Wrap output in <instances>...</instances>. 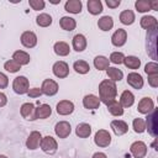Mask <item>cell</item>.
Returning <instances> with one entry per match:
<instances>
[{"mask_svg":"<svg viewBox=\"0 0 158 158\" xmlns=\"http://www.w3.org/2000/svg\"><path fill=\"white\" fill-rule=\"evenodd\" d=\"M99 100L100 102H104L105 105L110 104L111 101L116 100V95H117V86L114 81H111L110 79H105L99 84Z\"/></svg>","mask_w":158,"mask_h":158,"instance_id":"6da1fadb","label":"cell"},{"mask_svg":"<svg viewBox=\"0 0 158 158\" xmlns=\"http://www.w3.org/2000/svg\"><path fill=\"white\" fill-rule=\"evenodd\" d=\"M157 116H158V111H157V109H153V110L148 114L147 121L144 122V123H146V128L148 130V132H149L151 136H153V137H157V135H158Z\"/></svg>","mask_w":158,"mask_h":158,"instance_id":"7a4b0ae2","label":"cell"},{"mask_svg":"<svg viewBox=\"0 0 158 158\" xmlns=\"http://www.w3.org/2000/svg\"><path fill=\"white\" fill-rule=\"evenodd\" d=\"M154 109V102L151 98H143L141 99V101L138 102V106H137V110L138 112L141 114H149L152 110Z\"/></svg>","mask_w":158,"mask_h":158,"instance_id":"5bb4252c","label":"cell"},{"mask_svg":"<svg viewBox=\"0 0 158 158\" xmlns=\"http://www.w3.org/2000/svg\"><path fill=\"white\" fill-rule=\"evenodd\" d=\"M94 142L99 147H109L111 143V135L106 130H99L94 136Z\"/></svg>","mask_w":158,"mask_h":158,"instance_id":"5b68a950","label":"cell"},{"mask_svg":"<svg viewBox=\"0 0 158 158\" xmlns=\"http://www.w3.org/2000/svg\"><path fill=\"white\" fill-rule=\"evenodd\" d=\"M93 158H107V156L105 153H102V152H96V153H94Z\"/></svg>","mask_w":158,"mask_h":158,"instance_id":"c3c4849f","label":"cell"},{"mask_svg":"<svg viewBox=\"0 0 158 158\" xmlns=\"http://www.w3.org/2000/svg\"><path fill=\"white\" fill-rule=\"evenodd\" d=\"M27 95H28L30 98H40V96L42 95V91H41V89H38V88H32V89H30V90L27 91Z\"/></svg>","mask_w":158,"mask_h":158,"instance_id":"ee69618b","label":"cell"},{"mask_svg":"<svg viewBox=\"0 0 158 158\" xmlns=\"http://www.w3.org/2000/svg\"><path fill=\"white\" fill-rule=\"evenodd\" d=\"M58 84L57 81H54L53 79H46L43 80L42 83V86H41V91L42 94L47 95V96H53L58 93Z\"/></svg>","mask_w":158,"mask_h":158,"instance_id":"8992f818","label":"cell"},{"mask_svg":"<svg viewBox=\"0 0 158 158\" xmlns=\"http://www.w3.org/2000/svg\"><path fill=\"white\" fill-rule=\"evenodd\" d=\"M9 85V78L0 72V89H5Z\"/></svg>","mask_w":158,"mask_h":158,"instance_id":"f6af8a7d","label":"cell"},{"mask_svg":"<svg viewBox=\"0 0 158 158\" xmlns=\"http://www.w3.org/2000/svg\"><path fill=\"white\" fill-rule=\"evenodd\" d=\"M123 64L130 69H138L141 65V60L135 56H127L123 58Z\"/></svg>","mask_w":158,"mask_h":158,"instance_id":"d6a6232c","label":"cell"},{"mask_svg":"<svg viewBox=\"0 0 158 158\" xmlns=\"http://www.w3.org/2000/svg\"><path fill=\"white\" fill-rule=\"evenodd\" d=\"M28 5H30L33 10L38 11V10H43L46 4H44L43 0H28Z\"/></svg>","mask_w":158,"mask_h":158,"instance_id":"b9f144b4","label":"cell"},{"mask_svg":"<svg viewBox=\"0 0 158 158\" xmlns=\"http://www.w3.org/2000/svg\"><path fill=\"white\" fill-rule=\"evenodd\" d=\"M91 133V126L89 123H79L75 128V135L80 138H86Z\"/></svg>","mask_w":158,"mask_h":158,"instance_id":"484cf974","label":"cell"},{"mask_svg":"<svg viewBox=\"0 0 158 158\" xmlns=\"http://www.w3.org/2000/svg\"><path fill=\"white\" fill-rule=\"evenodd\" d=\"M51 114H52V109H51V106L47 105V104H42L41 106H38V107L36 109V111H35V117H36V118H41V120H43V118L49 117Z\"/></svg>","mask_w":158,"mask_h":158,"instance_id":"cb8c5ba5","label":"cell"},{"mask_svg":"<svg viewBox=\"0 0 158 158\" xmlns=\"http://www.w3.org/2000/svg\"><path fill=\"white\" fill-rule=\"evenodd\" d=\"M6 102H7V98H6V95H5L4 93H1V91H0V107L5 106V105H6Z\"/></svg>","mask_w":158,"mask_h":158,"instance_id":"7dc6e473","label":"cell"},{"mask_svg":"<svg viewBox=\"0 0 158 158\" xmlns=\"http://www.w3.org/2000/svg\"><path fill=\"white\" fill-rule=\"evenodd\" d=\"M132 126H133V130L136 133H142L146 131V123H144V120L143 118H135L133 122H132Z\"/></svg>","mask_w":158,"mask_h":158,"instance_id":"74e56055","label":"cell"},{"mask_svg":"<svg viewBox=\"0 0 158 158\" xmlns=\"http://www.w3.org/2000/svg\"><path fill=\"white\" fill-rule=\"evenodd\" d=\"M120 4H121L120 0H106V5H107L109 7H111V9H116V7H118Z\"/></svg>","mask_w":158,"mask_h":158,"instance_id":"bcb514c9","label":"cell"},{"mask_svg":"<svg viewBox=\"0 0 158 158\" xmlns=\"http://www.w3.org/2000/svg\"><path fill=\"white\" fill-rule=\"evenodd\" d=\"M130 151L135 158H143L147 154V144L142 141H136L131 144Z\"/></svg>","mask_w":158,"mask_h":158,"instance_id":"52a82bcc","label":"cell"},{"mask_svg":"<svg viewBox=\"0 0 158 158\" xmlns=\"http://www.w3.org/2000/svg\"><path fill=\"white\" fill-rule=\"evenodd\" d=\"M42 139V136L38 131H32L30 133V136L27 137V141H26V147L28 149H36L38 146H40V142Z\"/></svg>","mask_w":158,"mask_h":158,"instance_id":"2e32d148","label":"cell"},{"mask_svg":"<svg viewBox=\"0 0 158 158\" xmlns=\"http://www.w3.org/2000/svg\"><path fill=\"white\" fill-rule=\"evenodd\" d=\"M0 158H7L6 156H4V154H0Z\"/></svg>","mask_w":158,"mask_h":158,"instance_id":"816d5d0a","label":"cell"},{"mask_svg":"<svg viewBox=\"0 0 158 158\" xmlns=\"http://www.w3.org/2000/svg\"><path fill=\"white\" fill-rule=\"evenodd\" d=\"M109 64H110V60L106 57H104V56H98L94 59V65H95V68L98 70H105V69H107L109 68Z\"/></svg>","mask_w":158,"mask_h":158,"instance_id":"836d02e7","label":"cell"},{"mask_svg":"<svg viewBox=\"0 0 158 158\" xmlns=\"http://www.w3.org/2000/svg\"><path fill=\"white\" fill-rule=\"evenodd\" d=\"M106 106H107V110L111 115H114V116H122L123 115V107L120 105L118 101L114 100L110 104H107Z\"/></svg>","mask_w":158,"mask_h":158,"instance_id":"4dcf8cb0","label":"cell"},{"mask_svg":"<svg viewBox=\"0 0 158 158\" xmlns=\"http://www.w3.org/2000/svg\"><path fill=\"white\" fill-rule=\"evenodd\" d=\"M135 7L138 12H147L151 10L149 1H147V0H137L135 2Z\"/></svg>","mask_w":158,"mask_h":158,"instance_id":"8d00e7d4","label":"cell"},{"mask_svg":"<svg viewBox=\"0 0 158 158\" xmlns=\"http://www.w3.org/2000/svg\"><path fill=\"white\" fill-rule=\"evenodd\" d=\"M83 4L80 0H68L64 4V10L70 14H80Z\"/></svg>","mask_w":158,"mask_h":158,"instance_id":"ffe728a7","label":"cell"},{"mask_svg":"<svg viewBox=\"0 0 158 158\" xmlns=\"http://www.w3.org/2000/svg\"><path fill=\"white\" fill-rule=\"evenodd\" d=\"M139 23H141V27H143V28L147 30V31L157 30V26H158V23H157V19H156L154 16H148V15L143 16V17L141 19Z\"/></svg>","mask_w":158,"mask_h":158,"instance_id":"d6986e66","label":"cell"},{"mask_svg":"<svg viewBox=\"0 0 158 158\" xmlns=\"http://www.w3.org/2000/svg\"><path fill=\"white\" fill-rule=\"evenodd\" d=\"M106 74H107V77L110 78V80L111 81H120L121 79H122V77H123V73H122V70H120V69H117V68H115V67H109L107 69H106Z\"/></svg>","mask_w":158,"mask_h":158,"instance_id":"f546056e","label":"cell"},{"mask_svg":"<svg viewBox=\"0 0 158 158\" xmlns=\"http://www.w3.org/2000/svg\"><path fill=\"white\" fill-rule=\"evenodd\" d=\"M54 132L59 138H67L72 132L70 123L67 122V121H59L54 126Z\"/></svg>","mask_w":158,"mask_h":158,"instance_id":"ba28073f","label":"cell"},{"mask_svg":"<svg viewBox=\"0 0 158 158\" xmlns=\"http://www.w3.org/2000/svg\"><path fill=\"white\" fill-rule=\"evenodd\" d=\"M21 43L26 48H33L37 44V36L32 31H25L21 35Z\"/></svg>","mask_w":158,"mask_h":158,"instance_id":"30bf717a","label":"cell"},{"mask_svg":"<svg viewBox=\"0 0 158 158\" xmlns=\"http://www.w3.org/2000/svg\"><path fill=\"white\" fill-rule=\"evenodd\" d=\"M59 26L65 30V31H73L77 26V22L73 17H69V16H63L60 20H59Z\"/></svg>","mask_w":158,"mask_h":158,"instance_id":"4316f807","label":"cell"},{"mask_svg":"<svg viewBox=\"0 0 158 158\" xmlns=\"http://www.w3.org/2000/svg\"><path fill=\"white\" fill-rule=\"evenodd\" d=\"M111 128L116 136H122L128 131V125L122 120H114L111 121Z\"/></svg>","mask_w":158,"mask_h":158,"instance_id":"9a60e30c","label":"cell"},{"mask_svg":"<svg viewBox=\"0 0 158 158\" xmlns=\"http://www.w3.org/2000/svg\"><path fill=\"white\" fill-rule=\"evenodd\" d=\"M120 21L121 23L123 25H132L135 22V14L133 11L131 10H123L121 14H120Z\"/></svg>","mask_w":158,"mask_h":158,"instance_id":"1f68e13d","label":"cell"},{"mask_svg":"<svg viewBox=\"0 0 158 158\" xmlns=\"http://www.w3.org/2000/svg\"><path fill=\"white\" fill-rule=\"evenodd\" d=\"M88 11L91 15H99L102 12V2L100 0H89L88 1Z\"/></svg>","mask_w":158,"mask_h":158,"instance_id":"83f0119b","label":"cell"},{"mask_svg":"<svg viewBox=\"0 0 158 158\" xmlns=\"http://www.w3.org/2000/svg\"><path fill=\"white\" fill-rule=\"evenodd\" d=\"M144 72L147 75H152V74H158V64L156 62H149L146 64L144 67Z\"/></svg>","mask_w":158,"mask_h":158,"instance_id":"ab89813d","label":"cell"},{"mask_svg":"<svg viewBox=\"0 0 158 158\" xmlns=\"http://www.w3.org/2000/svg\"><path fill=\"white\" fill-rule=\"evenodd\" d=\"M4 68H5L7 72H10V73H16V72H19V70L21 69V65H20L19 63H16L14 59H10V60L5 62Z\"/></svg>","mask_w":158,"mask_h":158,"instance_id":"f35d334b","label":"cell"},{"mask_svg":"<svg viewBox=\"0 0 158 158\" xmlns=\"http://www.w3.org/2000/svg\"><path fill=\"white\" fill-rule=\"evenodd\" d=\"M151 10H158V1H149Z\"/></svg>","mask_w":158,"mask_h":158,"instance_id":"681fc988","label":"cell"},{"mask_svg":"<svg viewBox=\"0 0 158 158\" xmlns=\"http://www.w3.org/2000/svg\"><path fill=\"white\" fill-rule=\"evenodd\" d=\"M73 48L77 52H83L86 48V38L85 36L78 33L73 37Z\"/></svg>","mask_w":158,"mask_h":158,"instance_id":"44dd1931","label":"cell"},{"mask_svg":"<svg viewBox=\"0 0 158 158\" xmlns=\"http://www.w3.org/2000/svg\"><path fill=\"white\" fill-rule=\"evenodd\" d=\"M73 68L79 74H86L90 70V65L85 60H77V62H74Z\"/></svg>","mask_w":158,"mask_h":158,"instance_id":"e575fe53","label":"cell"},{"mask_svg":"<svg viewBox=\"0 0 158 158\" xmlns=\"http://www.w3.org/2000/svg\"><path fill=\"white\" fill-rule=\"evenodd\" d=\"M53 74L57 78H67L69 74V67L65 62L63 60H58L53 64Z\"/></svg>","mask_w":158,"mask_h":158,"instance_id":"9c48e42d","label":"cell"},{"mask_svg":"<svg viewBox=\"0 0 158 158\" xmlns=\"http://www.w3.org/2000/svg\"><path fill=\"white\" fill-rule=\"evenodd\" d=\"M35 111H36V109H35L33 104H31V102H25V104L21 106V109H20L21 116H22L23 118H26V120H36V117H35Z\"/></svg>","mask_w":158,"mask_h":158,"instance_id":"ac0fdd59","label":"cell"},{"mask_svg":"<svg viewBox=\"0 0 158 158\" xmlns=\"http://www.w3.org/2000/svg\"><path fill=\"white\" fill-rule=\"evenodd\" d=\"M40 146H41V149L47 154H54L57 152V148H58L57 141L51 136L43 137L40 142Z\"/></svg>","mask_w":158,"mask_h":158,"instance_id":"277c9868","label":"cell"},{"mask_svg":"<svg viewBox=\"0 0 158 158\" xmlns=\"http://www.w3.org/2000/svg\"><path fill=\"white\" fill-rule=\"evenodd\" d=\"M123 58H125L123 53H121V52H112L109 60L112 62L114 64H121V63H123Z\"/></svg>","mask_w":158,"mask_h":158,"instance_id":"60d3db41","label":"cell"},{"mask_svg":"<svg viewBox=\"0 0 158 158\" xmlns=\"http://www.w3.org/2000/svg\"><path fill=\"white\" fill-rule=\"evenodd\" d=\"M83 105L85 109L88 110H95V109H99L100 106V100L98 96L93 95V94H89V95H85L84 99H83Z\"/></svg>","mask_w":158,"mask_h":158,"instance_id":"4fadbf2b","label":"cell"},{"mask_svg":"<svg viewBox=\"0 0 158 158\" xmlns=\"http://www.w3.org/2000/svg\"><path fill=\"white\" fill-rule=\"evenodd\" d=\"M36 22L38 26L41 27H48L51 23H52V17L51 15L48 14H40L37 17H36Z\"/></svg>","mask_w":158,"mask_h":158,"instance_id":"d590c367","label":"cell"},{"mask_svg":"<svg viewBox=\"0 0 158 158\" xmlns=\"http://www.w3.org/2000/svg\"><path fill=\"white\" fill-rule=\"evenodd\" d=\"M127 40V32L123 28H118L114 32V35L111 36V43L115 47H121L126 43Z\"/></svg>","mask_w":158,"mask_h":158,"instance_id":"8fae6325","label":"cell"},{"mask_svg":"<svg viewBox=\"0 0 158 158\" xmlns=\"http://www.w3.org/2000/svg\"><path fill=\"white\" fill-rule=\"evenodd\" d=\"M148 84H149L152 88H157V86H158V74L148 75Z\"/></svg>","mask_w":158,"mask_h":158,"instance_id":"7bdbcfd3","label":"cell"},{"mask_svg":"<svg viewBox=\"0 0 158 158\" xmlns=\"http://www.w3.org/2000/svg\"><path fill=\"white\" fill-rule=\"evenodd\" d=\"M12 59L19 63L20 65H25V64H28L30 63V54L23 52V51H16L14 54H12Z\"/></svg>","mask_w":158,"mask_h":158,"instance_id":"d4e9b609","label":"cell"},{"mask_svg":"<svg viewBox=\"0 0 158 158\" xmlns=\"http://www.w3.org/2000/svg\"><path fill=\"white\" fill-rule=\"evenodd\" d=\"M53 49H54V53L58 54L59 57H65V56H68L69 52H70V47H69V44L65 43V42H63V41L56 42Z\"/></svg>","mask_w":158,"mask_h":158,"instance_id":"7402d4cb","label":"cell"},{"mask_svg":"<svg viewBox=\"0 0 158 158\" xmlns=\"http://www.w3.org/2000/svg\"><path fill=\"white\" fill-rule=\"evenodd\" d=\"M51 2H52V4H59L60 1H54V0H53V1H51Z\"/></svg>","mask_w":158,"mask_h":158,"instance_id":"f907efd6","label":"cell"},{"mask_svg":"<svg viewBox=\"0 0 158 158\" xmlns=\"http://www.w3.org/2000/svg\"><path fill=\"white\" fill-rule=\"evenodd\" d=\"M127 84L135 89H142L143 88V78L141 77V74H138L136 72L130 73L127 75Z\"/></svg>","mask_w":158,"mask_h":158,"instance_id":"e0dca14e","label":"cell"},{"mask_svg":"<svg viewBox=\"0 0 158 158\" xmlns=\"http://www.w3.org/2000/svg\"><path fill=\"white\" fill-rule=\"evenodd\" d=\"M135 102V95L130 90H125L120 98V105L122 107H131Z\"/></svg>","mask_w":158,"mask_h":158,"instance_id":"603a6c76","label":"cell"},{"mask_svg":"<svg viewBox=\"0 0 158 158\" xmlns=\"http://www.w3.org/2000/svg\"><path fill=\"white\" fill-rule=\"evenodd\" d=\"M74 111V104L69 100H62L57 104V112L58 115H62V116H67V115H70L72 112Z\"/></svg>","mask_w":158,"mask_h":158,"instance_id":"7c38bea8","label":"cell"},{"mask_svg":"<svg viewBox=\"0 0 158 158\" xmlns=\"http://www.w3.org/2000/svg\"><path fill=\"white\" fill-rule=\"evenodd\" d=\"M98 26L101 31H109L114 27V20L111 16H102L98 21Z\"/></svg>","mask_w":158,"mask_h":158,"instance_id":"f1b7e54d","label":"cell"},{"mask_svg":"<svg viewBox=\"0 0 158 158\" xmlns=\"http://www.w3.org/2000/svg\"><path fill=\"white\" fill-rule=\"evenodd\" d=\"M12 89L16 94H26L28 90H30V83H28V79L23 75H20V77H16L14 79V83H12Z\"/></svg>","mask_w":158,"mask_h":158,"instance_id":"3957f363","label":"cell"}]
</instances>
